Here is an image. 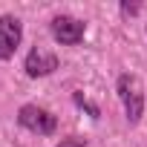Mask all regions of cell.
<instances>
[{
  "label": "cell",
  "mask_w": 147,
  "mask_h": 147,
  "mask_svg": "<svg viewBox=\"0 0 147 147\" xmlns=\"http://www.w3.org/2000/svg\"><path fill=\"white\" fill-rule=\"evenodd\" d=\"M72 101H75V104H78L81 110H87V113H90L92 118H98V115H101V113H98V107H95V104H90V101H87V98H84L81 92H75V95H72Z\"/></svg>",
  "instance_id": "6"
},
{
  "label": "cell",
  "mask_w": 147,
  "mask_h": 147,
  "mask_svg": "<svg viewBox=\"0 0 147 147\" xmlns=\"http://www.w3.org/2000/svg\"><path fill=\"white\" fill-rule=\"evenodd\" d=\"M23 38V23L15 15H0V61H9Z\"/></svg>",
  "instance_id": "4"
},
{
  "label": "cell",
  "mask_w": 147,
  "mask_h": 147,
  "mask_svg": "<svg viewBox=\"0 0 147 147\" xmlns=\"http://www.w3.org/2000/svg\"><path fill=\"white\" fill-rule=\"evenodd\" d=\"M23 69H26V75H29V78H46V75H52V72L58 69V58H55L52 52L35 46V49L26 55Z\"/></svg>",
  "instance_id": "5"
},
{
  "label": "cell",
  "mask_w": 147,
  "mask_h": 147,
  "mask_svg": "<svg viewBox=\"0 0 147 147\" xmlns=\"http://www.w3.org/2000/svg\"><path fill=\"white\" fill-rule=\"evenodd\" d=\"M121 12H124V15H136L138 6H136V3H121Z\"/></svg>",
  "instance_id": "8"
},
{
  "label": "cell",
  "mask_w": 147,
  "mask_h": 147,
  "mask_svg": "<svg viewBox=\"0 0 147 147\" xmlns=\"http://www.w3.org/2000/svg\"><path fill=\"white\" fill-rule=\"evenodd\" d=\"M58 147H87V138H81V136H69V138H63Z\"/></svg>",
  "instance_id": "7"
},
{
  "label": "cell",
  "mask_w": 147,
  "mask_h": 147,
  "mask_svg": "<svg viewBox=\"0 0 147 147\" xmlns=\"http://www.w3.org/2000/svg\"><path fill=\"white\" fill-rule=\"evenodd\" d=\"M49 32L63 46H78L84 40V35H87V23L78 20V18H72V15H55L52 23H49Z\"/></svg>",
  "instance_id": "3"
},
{
  "label": "cell",
  "mask_w": 147,
  "mask_h": 147,
  "mask_svg": "<svg viewBox=\"0 0 147 147\" xmlns=\"http://www.w3.org/2000/svg\"><path fill=\"white\" fill-rule=\"evenodd\" d=\"M115 90H118V98L124 104L127 121L138 124L141 115H144V90H141V81L136 75H130V72H124V75H118V81H115Z\"/></svg>",
  "instance_id": "1"
},
{
  "label": "cell",
  "mask_w": 147,
  "mask_h": 147,
  "mask_svg": "<svg viewBox=\"0 0 147 147\" xmlns=\"http://www.w3.org/2000/svg\"><path fill=\"white\" fill-rule=\"evenodd\" d=\"M18 124L29 133H38V136H52L58 130V118L38 104H23L18 110Z\"/></svg>",
  "instance_id": "2"
}]
</instances>
